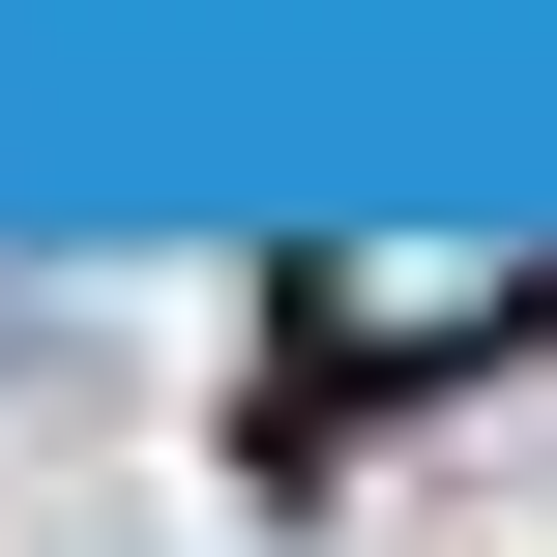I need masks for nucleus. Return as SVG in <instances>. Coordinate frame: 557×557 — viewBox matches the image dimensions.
Wrapping results in <instances>:
<instances>
[{
  "instance_id": "f257e3e1",
  "label": "nucleus",
  "mask_w": 557,
  "mask_h": 557,
  "mask_svg": "<svg viewBox=\"0 0 557 557\" xmlns=\"http://www.w3.org/2000/svg\"><path fill=\"white\" fill-rule=\"evenodd\" d=\"M557 294L529 264H352V294H294V352H323V382H411V352H529Z\"/></svg>"
},
{
  "instance_id": "f03ea898",
  "label": "nucleus",
  "mask_w": 557,
  "mask_h": 557,
  "mask_svg": "<svg viewBox=\"0 0 557 557\" xmlns=\"http://www.w3.org/2000/svg\"><path fill=\"white\" fill-rule=\"evenodd\" d=\"M529 557H557V323H529Z\"/></svg>"
}]
</instances>
